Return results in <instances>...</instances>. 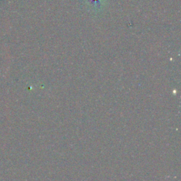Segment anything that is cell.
<instances>
[{"label": "cell", "mask_w": 181, "mask_h": 181, "mask_svg": "<svg viewBox=\"0 0 181 181\" xmlns=\"http://www.w3.org/2000/svg\"><path fill=\"white\" fill-rule=\"evenodd\" d=\"M88 7H91V10H94L95 12H98L101 9L103 4V0H85Z\"/></svg>", "instance_id": "obj_1"}]
</instances>
